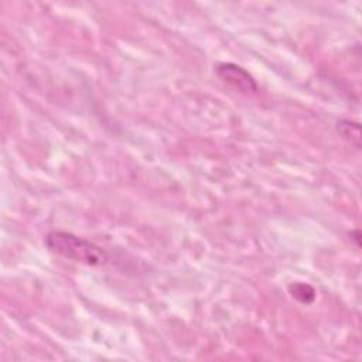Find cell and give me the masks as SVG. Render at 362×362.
Here are the masks:
<instances>
[{"label": "cell", "mask_w": 362, "mask_h": 362, "mask_svg": "<svg viewBox=\"0 0 362 362\" xmlns=\"http://www.w3.org/2000/svg\"><path fill=\"white\" fill-rule=\"evenodd\" d=\"M44 243L54 255L88 266H102L109 260L105 249L71 232L51 230L45 235Z\"/></svg>", "instance_id": "6da1fadb"}, {"label": "cell", "mask_w": 362, "mask_h": 362, "mask_svg": "<svg viewBox=\"0 0 362 362\" xmlns=\"http://www.w3.org/2000/svg\"><path fill=\"white\" fill-rule=\"evenodd\" d=\"M215 74L226 82L228 85L233 86L235 89L245 92V93H253L257 90V83L255 78L242 66L232 64V62H222L218 64L215 68Z\"/></svg>", "instance_id": "7a4b0ae2"}, {"label": "cell", "mask_w": 362, "mask_h": 362, "mask_svg": "<svg viewBox=\"0 0 362 362\" xmlns=\"http://www.w3.org/2000/svg\"><path fill=\"white\" fill-rule=\"evenodd\" d=\"M337 130L345 140H348L351 144L359 147V143H361L359 123L352 122V120H339L337 123Z\"/></svg>", "instance_id": "3957f363"}, {"label": "cell", "mask_w": 362, "mask_h": 362, "mask_svg": "<svg viewBox=\"0 0 362 362\" xmlns=\"http://www.w3.org/2000/svg\"><path fill=\"white\" fill-rule=\"evenodd\" d=\"M288 290H290V294L293 296V298H296L297 301H300L303 304H310L315 298L314 288L305 283H300V281L293 283L288 287Z\"/></svg>", "instance_id": "277c9868"}]
</instances>
